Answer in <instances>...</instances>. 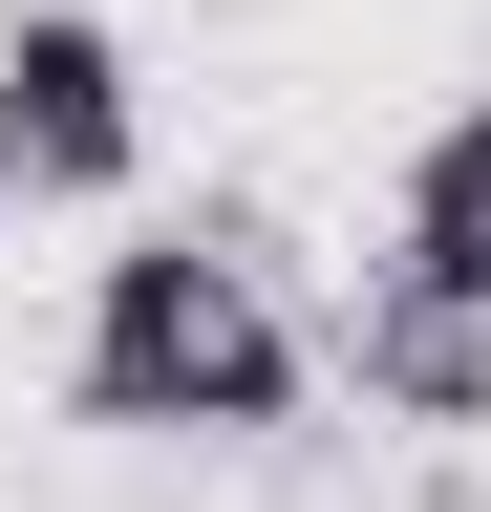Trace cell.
I'll return each mask as SVG.
<instances>
[{
    "instance_id": "cell-2",
    "label": "cell",
    "mask_w": 491,
    "mask_h": 512,
    "mask_svg": "<svg viewBox=\"0 0 491 512\" xmlns=\"http://www.w3.org/2000/svg\"><path fill=\"white\" fill-rule=\"evenodd\" d=\"M129 171H150L129 43H107L86 0H22V22H0V192H22V214H107Z\"/></svg>"
},
{
    "instance_id": "cell-3",
    "label": "cell",
    "mask_w": 491,
    "mask_h": 512,
    "mask_svg": "<svg viewBox=\"0 0 491 512\" xmlns=\"http://www.w3.org/2000/svg\"><path fill=\"white\" fill-rule=\"evenodd\" d=\"M342 384H363V406H385V427H491V299H449V278H406V256H385V278H363L342 299Z\"/></svg>"
},
{
    "instance_id": "cell-4",
    "label": "cell",
    "mask_w": 491,
    "mask_h": 512,
    "mask_svg": "<svg viewBox=\"0 0 491 512\" xmlns=\"http://www.w3.org/2000/svg\"><path fill=\"white\" fill-rule=\"evenodd\" d=\"M385 256L406 278H449V299H491V107H449L406 150V192H385Z\"/></svg>"
},
{
    "instance_id": "cell-1",
    "label": "cell",
    "mask_w": 491,
    "mask_h": 512,
    "mask_svg": "<svg viewBox=\"0 0 491 512\" xmlns=\"http://www.w3.org/2000/svg\"><path fill=\"white\" fill-rule=\"evenodd\" d=\"M299 384L321 363H299V320L235 235H129L65 320V406L150 427V448H257V427H299Z\"/></svg>"
}]
</instances>
